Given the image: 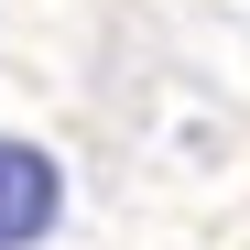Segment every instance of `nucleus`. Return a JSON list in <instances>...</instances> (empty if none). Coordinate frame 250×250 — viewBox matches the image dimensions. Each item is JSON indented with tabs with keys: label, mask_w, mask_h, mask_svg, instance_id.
I'll list each match as a JSON object with an SVG mask.
<instances>
[{
	"label": "nucleus",
	"mask_w": 250,
	"mask_h": 250,
	"mask_svg": "<svg viewBox=\"0 0 250 250\" xmlns=\"http://www.w3.org/2000/svg\"><path fill=\"white\" fill-rule=\"evenodd\" d=\"M55 218H65V163L44 142H0V250L55 239Z\"/></svg>",
	"instance_id": "nucleus-1"
}]
</instances>
